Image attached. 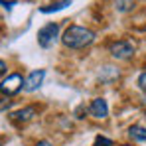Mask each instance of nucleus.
I'll return each mask as SVG.
<instances>
[{
    "instance_id": "nucleus-16",
    "label": "nucleus",
    "mask_w": 146,
    "mask_h": 146,
    "mask_svg": "<svg viewBox=\"0 0 146 146\" xmlns=\"http://www.w3.org/2000/svg\"><path fill=\"white\" fill-rule=\"evenodd\" d=\"M0 4H4V8H12V6H14V2H10V0H8V2H6V0H0Z\"/></svg>"
},
{
    "instance_id": "nucleus-7",
    "label": "nucleus",
    "mask_w": 146,
    "mask_h": 146,
    "mask_svg": "<svg viewBox=\"0 0 146 146\" xmlns=\"http://www.w3.org/2000/svg\"><path fill=\"white\" fill-rule=\"evenodd\" d=\"M34 117H38V109L36 107H24V109H20V111H16V113H12L10 115V119L14 122H30Z\"/></svg>"
},
{
    "instance_id": "nucleus-13",
    "label": "nucleus",
    "mask_w": 146,
    "mask_h": 146,
    "mask_svg": "<svg viewBox=\"0 0 146 146\" xmlns=\"http://www.w3.org/2000/svg\"><path fill=\"white\" fill-rule=\"evenodd\" d=\"M138 87L146 93V71H142L140 75H138Z\"/></svg>"
},
{
    "instance_id": "nucleus-2",
    "label": "nucleus",
    "mask_w": 146,
    "mask_h": 146,
    "mask_svg": "<svg viewBox=\"0 0 146 146\" xmlns=\"http://www.w3.org/2000/svg\"><path fill=\"white\" fill-rule=\"evenodd\" d=\"M24 87V79L20 73H12V75H6V79H2L0 83V93L10 97V95H16L20 89Z\"/></svg>"
},
{
    "instance_id": "nucleus-14",
    "label": "nucleus",
    "mask_w": 146,
    "mask_h": 146,
    "mask_svg": "<svg viewBox=\"0 0 146 146\" xmlns=\"http://www.w3.org/2000/svg\"><path fill=\"white\" fill-rule=\"evenodd\" d=\"M6 69H8V67H6V63H4V61L0 59V77H2V75L6 73Z\"/></svg>"
},
{
    "instance_id": "nucleus-18",
    "label": "nucleus",
    "mask_w": 146,
    "mask_h": 146,
    "mask_svg": "<svg viewBox=\"0 0 146 146\" xmlns=\"http://www.w3.org/2000/svg\"><path fill=\"white\" fill-rule=\"evenodd\" d=\"M121 146H130V144H121Z\"/></svg>"
},
{
    "instance_id": "nucleus-4",
    "label": "nucleus",
    "mask_w": 146,
    "mask_h": 146,
    "mask_svg": "<svg viewBox=\"0 0 146 146\" xmlns=\"http://www.w3.org/2000/svg\"><path fill=\"white\" fill-rule=\"evenodd\" d=\"M109 51H111V55L115 59H128V57L134 55V44L128 42V40H119V42H115L111 46Z\"/></svg>"
},
{
    "instance_id": "nucleus-15",
    "label": "nucleus",
    "mask_w": 146,
    "mask_h": 146,
    "mask_svg": "<svg viewBox=\"0 0 146 146\" xmlns=\"http://www.w3.org/2000/svg\"><path fill=\"white\" fill-rule=\"evenodd\" d=\"M36 146H53V142H51V140H40Z\"/></svg>"
},
{
    "instance_id": "nucleus-1",
    "label": "nucleus",
    "mask_w": 146,
    "mask_h": 146,
    "mask_svg": "<svg viewBox=\"0 0 146 146\" xmlns=\"http://www.w3.org/2000/svg\"><path fill=\"white\" fill-rule=\"evenodd\" d=\"M61 42L63 46L69 49H81L87 48L95 42V32H91L89 28H83V26H69L63 36H61Z\"/></svg>"
},
{
    "instance_id": "nucleus-6",
    "label": "nucleus",
    "mask_w": 146,
    "mask_h": 146,
    "mask_svg": "<svg viewBox=\"0 0 146 146\" xmlns=\"http://www.w3.org/2000/svg\"><path fill=\"white\" fill-rule=\"evenodd\" d=\"M89 115L93 119H107L109 117V105L105 99H95L89 107Z\"/></svg>"
},
{
    "instance_id": "nucleus-10",
    "label": "nucleus",
    "mask_w": 146,
    "mask_h": 146,
    "mask_svg": "<svg viewBox=\"0 0 146 146\" xmlns=\"http://www.w3.org/2000/svg\"><path fill=\"white\" fill-rule=\"evenodd\" d=\"M113 144H115V142H113L111 138H107V136H97L93 146H113Z\"/></svg>"
},
{
    "instance_id": "nucleus-11",
    "label": "nucleus",
    "mask_w": 146,
    "mask_h": 146,
    "mask_svg": "<svg viewBox=\"0 0 146 146\" xmlns=\"http://www.w3.org/2000/svg\"><path fill=\"white\" fill-rule=\"evenodd\" d=\"M12 103H14L12 99H8V97H2V99H0V111H8V109L12 107Z\"/></svg>"
},
{
    "instance_id": "nucleus-8",
    "label": "nucleus",
    "mask_w": 146,
    "mask_h": 146,
    "mask_svg": "<svg viewBox=\"0 0 146 146\" xmlns=\"http://www.w3.org/2000/svg\"><path fill=\"white\" fill-rule=\"evenodd\" d=\"M128 136L136 142H146V128L140 126V124H132L128 128Z\"/></svg>"
},
{
    "instance_id": "nucleus-3",
    "label": "nucleus",
    "mask_w": 146,
    "mask_h": 146,
    "mask_svg": "<svg viewBox=\"0 0 146 146\" xmlns=\"http://www.w3.org/2000/svg\"><path fill=\"white\" fill-rule=\"evenodd\" d=\"M57 34H59V24L49 22V24H46L40 32H38V44H40L42 48L53 46L55 40H57Z\"/></svg>"
},
{
    "instance_id": "nucleus-12",
    "label": "nucleus",
    "mask_w": 146,
    "mask_h": 146,
    "mask_svg": "<svg viewBox=\"0 0 146 146\" xmlns=\"http://www.w3.org/2000/svg\"><path fill=\"white\" fill-rule=\"evenodd\" d=\"M117 6H119V10L124 12V10H128V8L132 6V2H130V0H119V2H117Z\"/></svg>"
},
{
    "instance_id": "nucleus-19",
    "label": "nucleus",
    "mask_w": 146,
    "mask_h": 146,
    "mask_svg": "<svg viewBox=\"0 0 146 146\" xmlns=\"http://www.w3.org/2000/svg\"><path fill=\"white\" fill-rule=\"evenodd\" d=\"M0 146H2V144H0Z\"/></svg>"
},
{
    "instance_id": "nucleus-9",
    "label": "nucleus",
    "mask_w": 146,
    "mask_h": 146,
    "mask_svg": "<svg viewBox=\"0 0 146 146\" xmlns=\"http://www.w3.org/2000/svg\"><path fill=\"white\" fill-rule=\"evenodd\" d=\"M71 4V0H57V2H51L49 6H44L42 8V12L44 14H49V12H57V10H63L65 6H69Z\"/></svg>"
},
{
    "instance_id": "nucleus-17",
    "label": "nucleus",
    "mask_w": 146,
    "mask_h": 146,
    "mask_svg": "<svg viewBox=\"0 0 146 146\" xmlns=\"http://www.w3.org/2000/svg\"><path fill=\"white\" fill-rule=\"evenodd\" d=\"M142 103H144V105H146V93H144V97H142Z\"/></svg>"
},
{
    "instance_id": "nucleus-5",
    "label": "nucleus",
    "mask_w": 146,
    "mask_h": 146,
    "mask_svg": "<svg viewBox=\"0 0 146 146\" xmlns=\"http://www.w3.org/2000/svg\"><path fill=\"white\" fill-rule=\"evenodd\" d=\"M44 79H46V71H44V69H36V71H32L24 79V91L32 93V91L40 89L42 83H44Z\"/></svg>"
}]
</instances>
